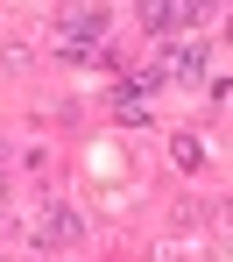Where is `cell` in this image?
I'll list each match as a JSON object with an SVG mask.
<instances>
[{"label":"cell","mask_w":233,"mask_h":262,"mask_svg":"<svg viewBox=\"0 0 233 262\" xmlns=\"http://www.w3.org/2000/svg\"><path fill=\"white\" fill-rule=\"evenodd\" d=\"M92 50H99V14H85V7H78V14H64V57H78V64H85Z\"/></svg>","instance_id":"1"},{"label":"cell","mask_w":233,"mask_h":262,"mask_svg":"<svg viewBox=\"0 0 233 262\" xmlns=\"http://www.w3.org/2000/svg\"><path fill=\"white\" fill-rule=\"evenodd\" d=\"M156 71H177V78H205V43H163Z\"/></svg>","instance_id":"2"},{"label":"cell","mask_w":233,"mask_h":262,"mask_svg":"<svg viewBox=\"0 0 233 262\" xmlns=\"http://www.w3.org/2000/svg\"><path fill=\"white\" fill-rule=\"evenodd\" d=\"M85 227H78V213L71 206H43V220H36V241H78Z\"/></svg>","instance_id":"3"},{"label":"cell","mask_w":233,"mask_h":262,"mask_svg":"<svg viewBox=\"0 0 233 262\" xmlns=\"http://www.w3.org/2000/svg\"><path fill=\"white\" fill-rule=\"evenodd\" d=\"M135 14H141L148 36H170V29H177V0H135Z\"/></svg>","instance_id":"4"},{"label":"cell","mask_w":233,"mask_h":262,"mask_svg":"<svg viewBox=\"0 0 233 262\" xmlns=\"http://www.w3.org/2000/svg\"><path fill=\"white\" fill-rule=\"evenodd\" d=\"M170 156H177V170H205V142H198V135H177Z\"/></svg>","instance_id":"5"},{"label":"cell","mask_w":233,"mask_h":262,"mask_svg":"<svg viewBox=\"0 0 233 262\" xmlns=\"http://www.w3.org/2000/svg\"><path fill=\"white\" fill-rule=\"evenodd\" d=\"M212 14V0H177V21H205Z\"/></svg>","instance_id":"6"}]
</instances>
